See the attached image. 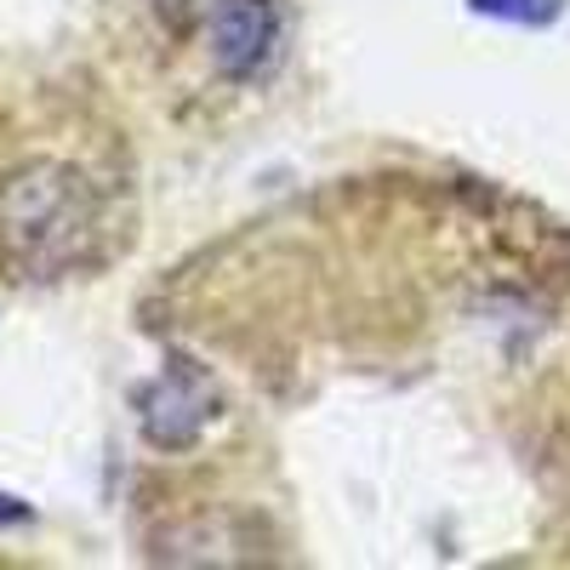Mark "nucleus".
Returning <instances> with one entry per match:
<instances>
[{
    "label": "nucleus",
    "instance_id": "1",
    "mask_svg": "<svg viewBox=\"0 0 570 570\" xmlns=\"http://www.w3.org/2000/svg\"><path fill=\"white\" fill-rule=\"evenodd\" d=\"M109 195L75 155H12L0 166V263L29 279H58L98 263Z\"/></svg>",
    "mask_w": 570,
    "mask_h": 570
},
{
    "label": "nucleus",
    "instance_id": "2",
    "mask_svg": "<svg viewBox=\"0 0 570 570\" xmlns=\"http://www.w3.org/2000/svg\"><path fill=\"white\" fill-rule=\"evenodd\" d=\"M137 411H142V434H149L155 445H166V451L195 445V434L217 416V383L200 365L171 360V371H160L155 383L142 389Z\"/></svg>",
    "mask_w": 570,
    "mask_h": 570
},
{
    "label": "nucleus",
    "instance_id": "3",
    "mask_svg": "<svg viewBox=\"0 0 570 570\" xmlns=\"http://www.w3.org/2000/svg\"><path fill=\"white\" fill-rule=\"evenodd\" d=\"M274 35H279V18H274L268 0H217V7L206 12V23H200L206 58L228 80L257 75L274 52Z\"/></svg>",
    "mask_w": 570,
    "mask_h": 570
},
{
    "label": "nucleus",
    "instance_id": "4",
    "mask_svg": "<svg viewBox=\"0 0 570 570\" xmlns=\"http://www.w3.org/2000/svg\"><path fill=\"white\" fill-rule=\"evenodd\" d=\"M473 12L502 18V23H553L559 18V0H468Z\"/></svg>",
    "mask_w": 570,
    "mask_h": 570
},
{
    "label": "nucleus",
    "instance_id": "5",
    "mask_svg": "<svg viewBox=\"0 0 570 570\" xmlns=\"http://www.w3.org/2000/svg\"><path fill=\"white\" fill-rule=\"evenodd\" d=\"M149 7H155L177 35H200V23H206V12L217 7V0H149Z\"/></svg>",
    "mask_w": 570,
    "mask_h": 570
}]
</instances>
